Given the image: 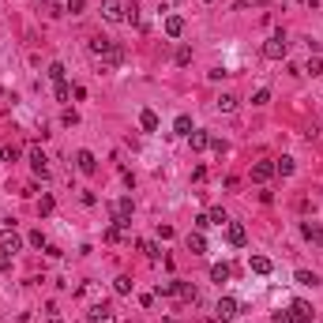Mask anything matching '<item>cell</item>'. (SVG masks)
I'll return each mask as SVG.
<instances>
[{
    "instance_id": "6da1fadb",
    "label": "cell",
    "mask_w": 323,
    "mask_h": 323,
    "mask_svg": "<svg viewBox=\"0 0 323 323\" xmlns=\"http://www.w3.org/2000/svg\"><path fill=\"white\" fill-rule=\"evenodd\" d=\"M286 53H289V38L286 34H271L267 38V45H263V56H267V60H286Z\"/></svg>"
},
{
    "instance_id": "7a4b0ae2",
    "label": "cell",
    "mask_w": 323,
    "mask_h": 323,
    "mask_svg": "<svg viewBox=\"0 0 323 323\" xmlns=\"http://www.w3.org/2000/svg\"><path fill=\"white\" fill-rule=\"evenodd\" d=\"M102 19H106V23H124L128 19L124 0H102Z\"/></svg>"
},
{
    "instance_id": "3957f363",
    "label": "cell",
    "mask_w": 323,
    "mask_h": 323,
    "mask_svg": "<svg viewBox=\"0 0 323 323\" xmlns=\"http://www.w3.org/2000/svg\"><path fill=\"white\" fill-rule=\"evenodd\" d=\"M113 45H117V42H109V38H102V34H94V38H90V42H87V49H90L94 56H98V60H102V64H106V60H109V53H113Z\"/></svg>"
},
{
    "instance_id": "277c9868",
    "label": "cell",
    "mask_w": 323,
    "mask_h": 323,
    "mask_svg": "<svg viewBox=\"0 0 323 323\" xmlns=\"http://www.w3.org/2000/svg\"><path fill=\"white\" fill-rule=\"evenodd\" d=\"M19 248H23V237H19L12 225L8 230H0V252H8V255H15Z\"/></svg>"
},
{
    "instance_id": "5b68a950",
    "label": "cell",
    "mask_w": 323,
    "mask_h": 323,
    "mask_svg": "<svg viewBox=\"0 0 323 323\" xmlns=\"http://www.w3.org/2000/svg\"><path fill=\"white\" fill-rule=\"evenodd\" d=\"M225 241H230L233 248H241V244L248 241V233H244V225H241V222H225Z\"/></svg>"
},
{
    "instance_id": "8992f818",
    "label": "cell",
    "mask_w": 323,
    "mask_h": 323,
    "mask_svg": "<svg viewBox=\"0 0 323 323\" xmlns=\"http://www.w3.org/2000/svg\"><path fill=\"white\" fill-rule=\"evenodd\" d=\"M30 166H34L38 177H49V158H45L42 147H30Z\"/></svg>"
},
{
    "instance_id": "52a82bcc",
    "label": "cell",
    "mask_w": 323,
    "mask_h": 323,
    "mask_svg": "<svg viewBox=\"0 0 323 323\" xmlns=\"http://www.w3.org/2000/svg\"><path fill=\"white\" fill-rule=\"evenodd\" d=\"M87 319H90V323H117V316H113L109 305H94V308L87 312Z\"/></svg>"
},
{
    "instance_id": "ba28073f",
    "label": "cell",
    "mask_w": 323,
    "mask_h": 323,
    "mask_svg": "<svg viewBox=\"0 0 323 323\" xmlns=\"http://www.w3.org/2000/svg\"><path fill=\"white\" fill-rule=\"evenodd\" d=\"M301 233H305V241H312V244L323 248V225L319 222H301Z\"/></svg>"
},
{
    "instance_id": "9c48e42d",
    "label": "cell",
    "mask_w": 323,
    "mask_h": 323,
    "mask_svg": "<svg viewBox=\"0 0 323 323\" xmlns=\"http://www.w3.org/2000/svg\"><path fill=\"white\" fill-rule=\"evenodd\" d=\"M75 166H79L87 177H90V173H98V158H94L90 150H79V154H75Z\"/></svg>"
},
{
    "instance_id": "30bf717a",
    "label": "cell",
    "mask_w": 323,
    "mask_h": 323,
    "mask_svg": "<svg viewBox=\"0 0 323 323\" xmlns=\"http://www.w3.org/2000/svg\"><path fill=\"white\" fill-rule=\"evenodd\" d=\"M237 308H241V305H237L233 297H222V301H218V308H214V316H218V319H233Z\"/></svg>"
},
{
    "instance_id": "8fae6325",
    "label": "cell",
    "mask_w": 323,
    "mask_h": 323,
    "mask_svg": "<svg viewBox=\"0 0 323 323\" xmlns=\"http://www.w3.org/2000/svg\"><path fill=\"white\" fill-rule=\"evenodd\" d=\"M177 297L184 301V305H196V301H199V289L192 286V282H177Z\"/></svg>"
},
{
    "instance_id": "7c38bea8",
    "label": "cell",
    "mask_w": 323,
    "mask_h": 323,
    "mask_svg": "<svg viewBox=\"0 0 323 323\" xmlns=\"http://www.w3.org/2000/svg\"><path fill=\"white\" fill-rule=\"evenodd\" d=\"M271 177H274V162H255L252 166V180L263 184V180H271Z\"/></svg>"
},
{
    "instance_id": "4fadbf2b",
    "label": "cell",
    "mask_w": 323,
    "mask_h": 323,
    "mask_svg": "<svg viewBox=\"0 0 323 323\" xmlns=\"http://www.w3.org/2000/svg\"><path fill=\"white\" fill-rule=\"evenodd\" d=\"M162 26H166L169 38H180V34H184V19H180V15H166V23H162Z\"/></svg>"
},
{
    "instance_id": "5bb4252c",
    "label": "cell",
    "mask_w": 323,
    "mask_h": 323,
    "mask_svg": "<svg viewBox=\"0 0 323 323\" xmlns=\"http://www.w3.org/2000/svg\"><path fill=\"white\" fill-rule=\"evenodd\" d=\"M188 252H196V255H203V252H207V237L199 233V230H196V233H188Z\"/></svg>"
},
{
    "instance_id": "9a60e30c",
    "label": "cell",
    "mask_w": 323,
    "mask_h": 323,
    "mask_svg": "<svg viewBox=\"0 0 323 323\" xmlns=\"http://www.w3.org/2000/svg\"><path fill=\"white\" fill-rule=\"evenodd\" d=\"M188 143H192V150H203V147H211V136H207V132H188Z\"/></svg>"
},
{
    "instance_id": "2e32d148",
    "label": "cell",
    "mask_w": 323,
    "mask_h": 323,
    "mask_svg": "<svg viewBox=\"0 0 323 323\" xmlns=\"http://www.w3.org/2000/svg\"><path fill=\"white\" fill-rule=\"evenodd\" d=\"M139 124H143V132H158V113L154 109H143V113H139Z\"/></svg>"
},
{
    "instance_id": "e0dca14e",
    "label": "cell",
    "mask_w": 323,
    "mask_h": 323,
    "mask_svg": "<svg viewBox=\"0 0 323 323\" xmlns=\"http://www.w3.org/2000/svg\"><path fill=\"white\" fill-rule=\"evenodd\" d=\"M132 286H136V282H132L128 274H117V278H113V289H117L120 297H128V293H132Z\"/></svg>"
},
{
    "instance_id": "ac0fdd59",
    "label": "cell",
    "mask_w": 323,
    "mask_h": 323,
    "mask_svg": "<svg viewBox=\"0 0 323 323\" xmlns=\"http://www.w3.org/2000/svg\"><path fill=\"white\" fill-rule=\"evenodd\" d=\"M214 106H218V109H222V113H233L237 106H241V98H237V94H222V98H218V102H214Z\"/></svg>"
},
{
    "instance_id": "d6986e66",
    "label": "cell",
    "mask_w": 323,
    "mask_h": 323,
    "mask_svg": "<svg viewBox=\"0 0 323 323\" xmlns=\"http://www.w3.org/2000/svg\"><path fill=\"white\" fill-rule=\"evenodd\" d=\"M230 274H233L230 263H214V267H211V278L214 282H230Z\"/></svg>"
},
{
    "instance_id": "ffe728a7",
    "label": "cell",
    "mask_w": 323,
    "mask_h": 323,
    "mask_svg": "<svg viewBox=\"0 0 323 323\" xmlns=\"http://www.w3.org/2000/svg\"><path fill=\"white\" fill-rule=\"evenodd\" d=\"M293 169H297V162H293V158H278V162H274V173H282V177H293Z\"/></svg>"
},
{
    "instance_id": "44dd1931",
    "label": "cell",
    "mask_w": 323,
    "mask_h": 323,
    "mask_svg": "<svg viewBox=\"0 0 323 323\" xmlns=\"http://www.w3.org/2000/svg\"><path fill=\"white\" fill-rule=\"evenodd\" d=\"M252 271L255 274H271V260L267 255H252Z\"/></svg>"
},
{
    "instance_id": "7402d4cb",
    "label": "cell",
    "mask_w": 323,
    "mask_h": 323,
    "mask_svg": "<svg viewBox=\"0 0 323 323\" xmlns=\"http://www.w3.org/2000/svg\"><path fill=\"white\" fill-rule=\"evenodd\" d=\"M173 60L180 64V68H188V64H192V49H188V45H180V49H177V56H173Z\"/></svg>"
},
{
    "instance_id": "603a6c76",
    "label": "cell",
    "mask_w": 323,
    "mask_h": 323,
    "mask_svg": "<svg viewBox=\"0 0 323 323\" xmlns=\"http://www.w3.org/2000/svg\"><path fill=\"white\" fill-rule=\"evenodd\" d=\"M120 237H124V225H117V222H113L109 230H106V241H109V244H117Z\"/></svg>"
},
{
    "instance_id": "cb8c5ba5",
    "label": "cell",
    "mask_w": 323,
    "mask_h": 323,
    "mask_svg": "<svg viewBox=\"0 0 323 323\" xmlns=\"http://www.w3.org/2000/svg\"><path fill=\"white\" fill-rule=\"evenodd\" d=\"M19 154H23V150L12 147V143H8V147H0V158H4V162H19Z\"/></svg>"
},
{
    "instance_id": "d4e9b609",
    "label": "cell",
    "mask_w": 323,
    "mask_h": 323,
    "mask_svg": "<svg viewBox=\"0 0 323 323\" xmlns=\"http://www.w3.org/2000/svg\"><path fill=\"white\" fill-rule=\"evenodd\" d=\"M139 248L147 252V260H158V255H162V248H158L154 241H139Z\"/></svg>"
},
{
    "instance_id": "484cf974",
    "label": "cell",
    "mask_w": 323,
    "mask_h": 323,
    "mask_svg": "<svg viewBox=\"0 0 323 323\" xmlns=\"http://www.w3.org/2000/svg\"><path fill=\"white\" fill-rule=\"evenodd\" d=\"M305 72H308V75H323V60H319V56H308Z\"/></svg>"
},
{
    "instance_id": "4316f807",
    "label": "cell",
    "mask_w": 323,
    "mask_h": 323,
    "mask_svg": "<svg viewBox=\"0 0 323 323\" xmlns=\"http://www.w3.org/2000/svg\"><path fill=\"white\" fill-rule=\"evenodd\" d=\"M267 102H271V90L267 87H260V90L252 94V106H267Z\"/></svg>"
},
{
    "instance_id": "83f0119b",
    "label": "cell",
    "mask_w": 323,
    "mask_h": 323,
    "mask_svg": "<svg viewBox=\"0 0 323 323\" xmlns=\"http://www.w3.org/2000/svg\"><path fill=\"white\" fill-rule=\"evenodd\" d=\"M289 316H312V305L308 301H293V312Z\"/></svg>"
},
{
    "instance_id": "f1b7e54d",
    "label": "cell",
    "mask_w": 323,
    "mask_h": 323,
    "mask_svg": "<svg viewBox=\"0 0 323 323\" xmlns=\"http://www.w3.org/2000/svg\"><path fill=\"white\" fill-rule=\"evenodd\" d=\"M49 79H53V83H64V64H60V60L49 64Z\"/></svg>"
},
{
    "instance_id": "f546056e",
    "label": "cell",
    "mask_w": 323,
    "mask_h": 323,
    "mask_svg": "<svg viewBox=\"0 0 323 323\" xmlns=\"http://www.w3.org/2000/svg\"><path fill=\"white\" fill-rule=\"evenodd\" d=\"M177 293V282H158V297H173Z\"/></svg>"
},
{
    "instance_id": "4dcf8cb0",
    "label": "cell",
    "mask_w": 323,
    "mask_h": 323,
    "mask_svg": "<svg viewBox=\"0 0 323 323\" xmlns=\"http://www.w3.org/2000/svg\"><path fill=\"white\" fill-rule=\"evenodd\" d=\"M297 282H301V286H316V274H312V271H297Z\"/></svg>"
},
{
    "instance_id": "1f68e13d",
    "label": "cell",
    "mask_w": 323,
    "mask_h": 323,
    "mask_svg": "<svg viewBox=\"0 0 323 323\" xmlns=\"http://www.w3.org/2000/svg\"><path fill=\"white\" fill-rule=\"evenodd\" d=\"M177 136H188V132H192V120H188V117H177Z\"/></svg>"
},
{
    "instance_id": "d6a6232c",
    "label": "cell",
    "mask_w": 323,
    "mask_h": 323,
    "mask_svg": "<svg viewBox=\"0 0 323 323\" xmlns=\"http://www.w3.org/2000/svg\"><path fill=\"white\" fill-rule=\"evenodd\" d=\"M30 244H34V248H49V241H45V233H42V230H34V233H30Z\"/></svg>"
},
{
    "instance_id": "836d02e7",
    "label": "cell",
    "mask_w": 323,
    "mask_h": 323,
    "mask_svg": "<svg viewBox=\"0 0 323 323\" xmlns=\"http://www.w3.org/2000/svg\"><path fill=\"white\" fill-rule=\"evenodd\" d=\"M225 222H230L225 211H222V207H214V211H211V225H225Z\"/></svg>"
},
{
    "instance_id": "e575fe53",
    "label": "cell",
    "mask_w": 323,
    "mask_h": 323,
    "mask_svg": "<svg viewBox=\"0 0 323 323\" xmlns=\"http://www.w3.org/2000/svg\"><path fill=\"white\" fill-rule=\"evenodd\" d=\"M72 98V87L68 83H56V102H68Z\"/></svg>"
},
{
    "instance_id": "d590c367",
    "label": "cell",
    "mask_w": 323,
    "mask_h": 323,
    "mask_svg": "<svg viewBox=\"0 0 323 323\" xmlns=\"http://www.w3.org/2000/svg\"><path fill=\"white\" fill-rule=\"evenodd\" d=\"M60 120L72 128V124H79V113H75V109H64V113H60Z\"/></svg>"
},
{
    "instance_id": "8d00e7d4",
    "label": "cell",
    "mask_w": 323,
    "mask_h": 323,
    "mask_svg": "<svg viewBox=\"0 0 323 323\" xmlns=\"http://www.w3.org/2000/svg\"><path fill=\"white\" fill-rule=\"evenodd\" d=\"M211 147L218 150V154H225V150H230V143H225V139H214V136H211Z\"/></svg>"
},
{
    "instance_id": "74e56055",
    "label": "cell",
    "mask_w": 323,
    "mask_h": 323,
    "mask_svg": "<svg viewBox=\"0 0 323 323\" xmlns=\"http://www.w3.org/2000/svg\"><path fill=\"white\" fill-rule=\"evenodd\" d=\"M207 225H211V214H199V218H196V230H199V233H203V230H207Z\"/></svg>"
},
{
    "instance_id": "f35d334b",
    "label": "cell",
    "mask_w": 323,
    "mask_h": 323,
    "mask_svg": "<svg viewBox=\"0 0 323 323\" xmlns=\"http://www.w3.org/2000/svg\"><path fill=\"white\" fill-rule=\"evenodd\" d=\"M64 12H72V15H79V12H83V0H68V8H64Z\"/></svg>"
},
{
    "instance_id": "ab89813d",
    "label": "cell",
    "mask_w": 323,
    "mask_h": 323,
    "mask_svg": "<svg viewBox=\"0 0 323 323\" xmlns=\"http://www.w3.org/2000/svg\"><path fill=\"white\" fill-rule=\"evenodd\" d=\"M271 319H274V323H289L293 316H289V312H274V316H271Z\"/></svg>"
},
{
    "instance_id": "60d3db41",
    "label": "cell",
    "mask_w": 323,
    "mask_h": 323,
    "mask_svg": "<svg viewBox=\"0 0 323 323\" xmlns=\"http://www.w3.org/2000/svg\"><path fill=\"white\" fill-rule=\"evenodd\" d=\"M8 267H12V255H8V252H0V271H8Z\"/></svg>"
},
{
    "instance_id": "b9f144b4",
    "label": "cell",
    "mask_w": 323,
    "mask_h": 323,
    "mask_svg": "<svg viewBox=\"0 0 323 323\" xmlns=\"http://www.w3.org/2000/svg\"><path fill=\"white\" fill-rule=\"evenodd\" d=\"M248 4H260V0H237V12H244Z\"/></svg>"
},
{
    "instance_id": "7bdbcfd3",
    "label": "cell",
    "mask_w": 323,
    "mask_h": 323,
    "mask_svg": "<svg viewBox=\"0 0 323 323\" xmlns=\"http://www.w3.org/2000/svg\"><path fill=\"white\" fill-rule=\"evenodd\" d=\"M289 323H312V316H293Z\"/></svg>"
},
{
    "instance_id": "ee69618b",
    "label": "cell",
    "mask_w": 323,
    "mask_h": 323,
    "mask_svg": "<svg viewBox=\"0 0 323 323\" xmlns=\"http://www.w3.org/2000/svg\"><path fill=\"white\" fill-rule=\"evenodd\" d=\"M301 4H305V8H316V4H319V0H301Z\"/></svg>"
},
{
    "instance_id": "f6af8a7d",
    "label": "cell",
    "mask_w": 323,
    "mask_h": 323,
    "mask_svg": "<svg viewBox=\"0 0 323 323\" xmlns=\"http://www.w3.org/2000/svg\"><path fill=\"white\" fill-rule=\"evenodd\" d=\"M203 4H214V0H203Z\"/></svg>"
}]
</instances>
